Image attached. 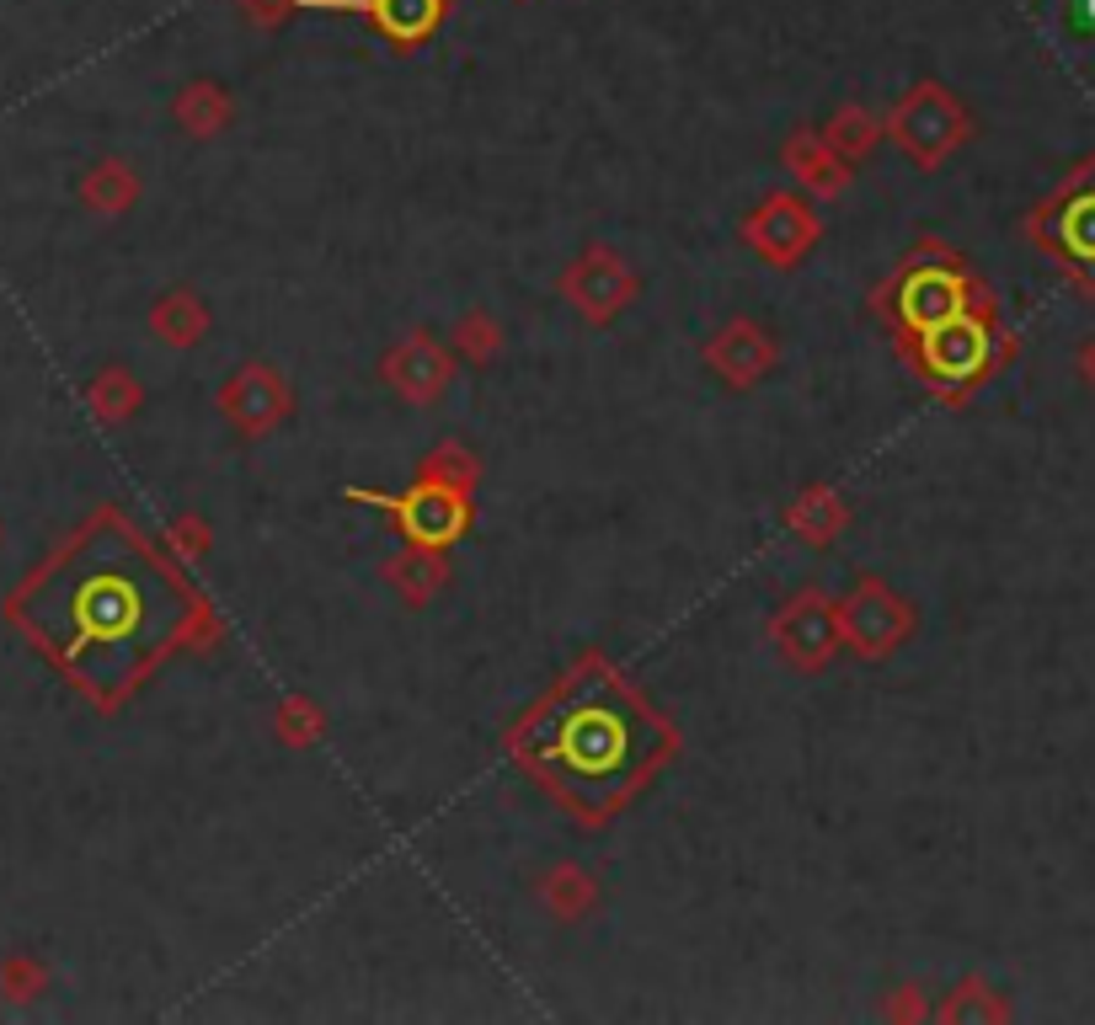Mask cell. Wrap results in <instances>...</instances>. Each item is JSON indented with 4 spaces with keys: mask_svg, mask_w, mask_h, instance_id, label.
<instances>
[{
    "mask_svg": "<svg viewBox=\"0 0 1095 1025\" xmlns=\"http://www.w3.org/2000/svg\"><path fill=\"white\" fill-rule=\"evenodd\" d=\"M156 615H161V588L145 567H97L75 593L80 641L102 652H128L134 641H145L156 630Z\"/></svg>",
    "mask_w": 1095,
    "mask_h": 1025,
    "instance_id": "1",
    "label": "cell"
},
{
    "mask_svg": "<svg viewBox=\"0 0 1095 1025\" xmlns=\"http://www.w3.org/2000/svg\"><path fill=\"white\" fill-rule=\"evenodd\" d=\"M380 16L396 38H417L433 22V0H380Z\"/></svg>",
    "mask_w": 1095,
    "mask_h": 1025,
    "instance_id": "2",
    "label": "cell"
}]
</instances>
